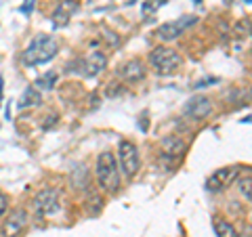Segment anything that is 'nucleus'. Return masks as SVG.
<instances>
[{
    "instance_id": "1",
    "label": "nucleus",
    "mask_w": 252,
    "mask_h": 237,
    "mask_svg": "<svg viewBox=\"0 0 252 237\" xmlns=\"http://www.w3.org/2000/svg\"><path fill=\"white\" fill-rule=\"evenodd\" d=\"M57 51H59V42L49 34H40L32 40V44L26 49V53H23V63H26L28 67L42 65V63L51 61L55 55H57Z\"/></svg>"
},
{
    "instance_id": "2",
    "label": "nucleus",
    "mask_w": 252,
    "mask_h": 237,
    "mask_svg": "<svg viewBox=\"0 0 252 237\" xmlns=\"http://www.w3.org/2000/svg\"><path fill=\"white\" fill-rule=\"evenodd\" d=\"M97 178L99 185L107 193H116L120 187V175H118V162L112 151H103L97 157Z\"/></svg>"
},
{
    "instance_id": "3",
    "label": "nucleus",
    "mask_w": 252,
    "mask_h": 237,
    "mask_svg": "<svg viewBox=\"0 0 252 237\" xmlns=\"http://www.w3.org/2000/svg\"><path fill=\"white\" fill-rule=\"evenodd\" d=\"M149 63L154 65L158 76H172L179 72L183 61H181L177 51L168 49V46H158V49H154L152 55H149Z\"/></svg>"
},
{
    "instance_id": "4",
    "label": "nucleus",
    "mask_w": 252,
    "mask_h": 237,
    "mask_svg": "<svg viewBox=\"0 0 252 237\" xmlns=\"http://www.w3.org/2000/svg\"><path fill=\"white\" fill-rule=\"evenodd\" d=\"M118 155H120V168L126 175V178H132L139 172V166H141V160H139V151L132 141H120L118 145Z\"/></svg>"
},
{
    "instance_id": "5",
    "label": "nucleus",
    "mask_w": 252,
    "mask_h": 237,
    "mask_svg": "<svg viewBox=\"0 0 252 237\" xmlns=\"http://www.w3.org/2000/svg\"><path fill=\"white\" fill-rule=\"evenodd\" d=\"M198 21V17L195 15H187V17H181L177 21H168V23H162L160 28H158L156 31V36L158 38H162V40H175V38H179L187 28H191L193 23Z\"/></svg>"
},
{
    "instance_id": "6",
    "label": "nucleus",
    "mask_w": 252,
    "mask_h": 237,
    "mask_svg": "<svg viewBox=\"0 0 252 237\" xmlns=\"http://www.w3.org/2000/svg\"><path fill=\"white\" fill-rule=\"evenodd\" d=\"M240 175V166H229V168H219L215 170L210 175V178L206 180V189L212 193H217V191H223L225 187H229L235 177Z\"/></svg>"
},
{
    "instance_id": "7",
    "label": "nucleus",
    "mask_w": 252,
    "mask_h": 237,
    "mask_svg": "<svg viewBox=\"0 0 252 237\" xmlns=\"http://www.w3.org/2000/svg\"><path fill=\"white\" fill-rule=\"evenodd\" d=\"M34 206L40 214H55L59 210V191L57 189H42L40 193L36 195Z\"/></svg>"
},
{
    "instance_id": "8",
    "label": "nucleus",
    "mask_w": 252,
    "mask_h": 237,
    "mask_svg": "<svg viewBox=\"0 0 252 237\" xmlns=\"http://www.w3.org/2000/svg\"><path fill=\"white\" fill-rule=\"evenodd\" d=\"M26 227H28V212L26 210H13L2 225V237H17L23 233Z\"/></svg>"
},
{
    "instance_id": "9",
    "label": "nucleus",
    "mask_w": 252,
    "mask_h": 237,
    "mask_svg": "<svg viewBox=\"0 0 252 237\" xmlns=\"http://www.w3.org/2000/svg\"><path fill=\"white\" fill-rule=\"evenodd\" d=\"M212 112V103H210V99L208 97H193V99H189L187 101V105H185V116L189 118H193V120H204L206 116H210Z\"/></svg>"
},
{
    "instance_id": "10",
    "label": "nucleus",
    "mask_w": 252,
    "mask_h": 237,
    "mask_svg": "<svg viewBox=\"0 0 252 237\" xmlns=\"http://www.w3.org/2000/svg\"><path fill=\"white\" fill-rule=\"evenodd\" d=\"M78 0H63V2H59V6H57V11L53 13V23L57 28H65L67 23H69V19L74 17V13L78 11Z\"/></svg>"
},
{
    "instance_id": "11",
    "label": "nucleus",
    "mask_w": 252,
    "mask_h": 237,
    "mask_svg": "<svg viewBox=\"0 0 252 237\" xmlns=\"http://www.w3.org/2000/svg\"><path fill=\"white\" fill-rule=\"evenodd\" d=\"M105 65H107V57H105L103 53H99V51L91 53L89 57L82 61L84 74H86V76H91V78H93V76H99V74L105 69Z\"/></svg>"
},
{
    "instance_id": "12",
    "label": "nucleus",
    "mask_w": 252,
    "mask_h": 237,
    "mask_svg": "<svg viewBox=\"0 0 252 237\" xmlns=\"http://www.w3.org/2000/svg\"><path fill=\"white\" fill-rule=\"evenodd\" d=\"M120 76L126 82H139L145 78V65L139 59H130L120 67Z\"/></svg>"
},
{
    "instance_id": "13",
    "label": "nucleus",
    "mask_w": 252,
    "mask_h": 237,
    "mask_svg": "<svg viewBox=\"0 0 252 237\" xmlns=\"http://www.w3.org/2000/svg\"><path fill=\"white\" fill-rule=\"evenodd\" d=\"M162 151L166 153L168 157H179L181 153L185 151V143L179 137H166L162 141Z\"/></svg>"
},
{
    "instance_id": "14",
    "label": "nucleus",
    "mask_w": 252,
    "mask_h": 237,
    "mask_svg": "<svg viewBox=\"0 0 252 237\" xmlns=\"http://www.w3.org/2000/svg\"><path fill=\"white\" fill-rule=\"evenodd\" d=\"M42 103V97H40V92H38L34 86H30V89H26V92L21 94V99H19V109H26V107H36V105H40Z\"/></svg>"
},
{
    "instance_id": "15",
    "label": "nucleus",
    "mask_w": 252,
    "mask_h": 237,
    "mask_svg": "<svg viewBox=\"0 0 252 237\" xmlns=\"http://www.w3.org/2000/svg\"><path fill=\"white\" fill-rule=\"evenodd\" d=\"M215 231H217V237H238V231L235 227L229 223V220L220 218V216H215Z\"/></svg>"
},
{
    "instance_id": "16",
    "label": "nucleus",
    "mask_w": 252,
    "mask_h": 237,
    "mask_svg": "<svg viewBox=\"0 0 252 237\" xmlns=\"http://www.w3.org/2000/svg\"><path fill=\"white\" fill-rule=\"evenodd\" d=\"M55 82H57V74L49 72V74H44L42 78H38L36 86H38V89H42V90H51L53 86H55Z\"/></svg>"
},
{
    "instance_id": "17",
    "label": "nucleus",
    "mask_w": 252,
    "mask_h": 237,
    "mask_svg": "<svg viewBox=\"0 0 252 237\" xmlns=\"http://www.w3.org/2000/svg\"><path fill=\"white\" fill-rule=\"evenodd\" d=\"M162 4H166V0H147V2H143L141 13H143V17H149V15H154Z\"/></svg>"
},
{
    "instance_id": "18",
    "label": "nucleus",
    "mask_w": 252,
    "mask_h": 237,
    "mask_svg": "<svg viewBox=\"0 0 252 237\" xmlns=\"http://www.w3.org/2000/svg\"><path fill=\"white\" fill-rule=\"evenodd\" d=\"M250 185H252V177L250 175H246L242 180H240V193L246 197V200L250 202V197H252V191H250Z\"/></svg>"
},
{
    "instance_id": "19",
    "label": "nucleus",
    "mask_w": 252,
    "mask_h": 237,
    "mask_svg": "<svg viewBox=\"0 0 252 237\" xmlns=\"http://www.w3.org/2000/svg\"><path fill=\"white\" fill-rule=\"evenodd\" d=\"M6 208H9V197H6L2 191H0V216L6 212Z\"/></svg>"
},
{
    "instance_id": "20",
    "label": "nucleus",
    "mask_w": 252,
    "mask_h": 237,
    "mask_svg": "<svg viewBox=\"0 0 252 237\" xmlns=\"http://www.w3.org/2000/svg\"><path fill=\"white\" fill-rule=\"evenodd\" d=\"M137 2V0H128V2H126V4H135Z\"/></svg>"
}]
</instances>
